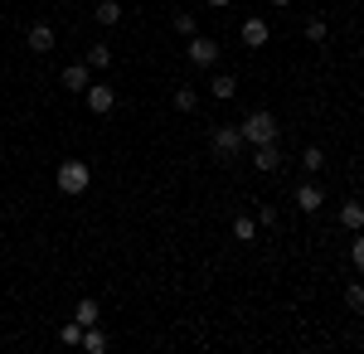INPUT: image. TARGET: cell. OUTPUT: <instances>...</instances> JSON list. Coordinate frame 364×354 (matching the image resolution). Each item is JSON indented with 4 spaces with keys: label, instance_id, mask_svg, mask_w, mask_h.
Returning a JSON list of instances; mask_svg holds the SVG:
<instances>
[{
    "label": "cell",
    "instance_id": "20",
    "mask_svg": "<svg viewBox=\"0 0 364 354\" xmlns=\"http://www.w3.org/2000/svg\"><path fill=\"white\" fill-rule=\"evenodd\" d=\"M345 306H350L355 316L364 311V281H350V286H345Z\"/></svg>",
    "mask_w": 364,
    "mask_h": 354
},
{
    "label": "cell",
    "instance_id": "17",
    "mask_svg": "<svg viewBox=\"0 0 364 354\" xmlns=\"http://www.w3.org/2000/svg\"><path fill=\"white\" fill-rule=\"evenodd\" d=\"M170 107H175V112H195V107H199V92H195V87H175Z\"/></svg>",
    "mask_w": 364,
    "mask_h": 354
},
{
    "label": "cell",
    "instance_id": "22",
    "mask_svg": "<svg viewBox=\"0 0 364 354\" xmlns=\"http://www.w3.org/2000/svg\"><path fill=\"white\" fill-rule=\"evenodd\" d=\"M58 345H83V326H78V321H68V326L58 330Z\"/></svg>",
    "mask_w": 364,
    "mask_h": 354
},
{
    "label": "cell",
    "instance_id": "7",
    "mask_svg": "<svg viewBox=\"0 0 364 354\" xmlns=\"http://www.w3.org/2000/svg\"><path fill=\"white\" fill-rule=\"evenodd\" d=\"M25 44L29 49H34V54H54V44H58V34L49 25H44V20H39V25H29V34H25Z\"/></svg>",
    "mask_w": 364,
    "mask_h": 354
},
{
    "label": "cell",
    "instance_id": "10",
    "mask_svg": "<svg viewBox=\"0 0 364 354\" xmlns=\"http://www.w3.org/2000/svg\"><path fill=\"white\" fill-rule=\"evenodd\" d=\"M87 82H92V68H87V63H68V68H63V87H68V92H87Z\"/></svg>",
    "mask_w": 364,
    "mask_h": 354
},
{
    "label": "cell",
    "instance_id": "9",
    "mask_svg": "<svg viewBox=\"0 0 364 354\" xmlns=\"http://www.w3.org/2000/svg\"><path fill=\"white\" fill-rule=\"evenodd\" d=\"M321 204H326L321 185H296V209L301 214H321Z\"/></svg>",
    "mask_w": 364,
    "mask_h": 354
},
{
    "label": "cell",
    "instance_id": "2",
    "mask_svg": "<svg viewBox=\"0 0 364 354\" xmlns=\"http://www.w3.org/2000/svg\"><path fill=\"white\" fill-rule=\"evenodd\" d=\"M54 185L63 194H83L87 185H92V170H87V161H63L54 170Z\"/></svg>",
    "mask_w": 364,
    "mask_h": 354
},
{
    "label": "cell",
    "instance_id": "16",
    "mask_svg": "<svg viewBox=\"0 0 364 354\" xmlns=\"http://www.w3.org/2000/svg\"><path fill=\"white\" fill-rule=\"evenodd\" d=\"M209 92H214L219 102H228V97L238 92V78H233V73H214V82H209Z\"/></svg>",
    "mask_w": 364,
    "mask_h": 354
},
{
    "label": "cell",
    "instance_id": "4",
    "mask_svg": "<svg viewBox=\"0 0 364 354\" xmlns=\"http://www.w3.org/2000/svg\"><path fill=\"white\" fill-rule=\"evenodd\" d=\"M238 146H243V132H238V127H219V132L209 136L214 161H233V156H238Z\"/></svg>",
    "mask_w": 364,
    "mask_h": 354
},
{
    "label": "cell",
    "instance_id": "23",
    "mask_svg": "<svg viewBox=\"0 0 364 354\" xmlns=\"http://www.w3.org/2000/svg\"><path fill=\"white\" fill-rule=\"evenodd\" d=\"M170 25H175V34H185V39H190V34H195V15H185V10H180Z\"/></svg>",
    "mask_w": 364,
    "mask_h": 354
},
{
    "label": "cell",
    "instance_id": "26",
    "mask_svg": "<svg viewBox=\"0 0 364 354\" xmlns=\"http://www.w3.org/2000/svg\"><path fill=\"white\" fill-rule=\"evenodd\" d=\"M272 5H277V10H287V5H291V0H272Z\"/></svg>",
    "mask_w": 364,
    "mask_h": 354
},
{
    "label": "cell",
    "instance_id": "15",
    "mask_svg": "<svg viewBox=\"0 0 364 354\" xmlns=\"http://www.w3.org/2000/svg\"><path fill=\"white\" fill-rule=\"evenodd\" d=\"M83 350H87V354H107V350H112V340H107L97 326H87V330H83Z\"/></svg>",
    "mask_w": 364,
    "mask_h": 354
},
{
    "label": "cell",
    "instance_id": "3",
    "mask_svg": "<svg viewBox=\"0 0 364 354\" xmlns=\"http://www.w3.org/2000/svg\"><path fill=\"white\" fill-rule=\"evenodd\" d=\"M214 58H219V44H214L209 34H190V44H185V63H190V68H214Z\"/></svg>",
    "mask_w": 364,
    "mask_h": 354
},
{
    "label": "cell",
    "instance_id": "24",
    "mask_svg": "<svg viewBox=\"0 0 364 354\" xmlns=\"http://www.w3.org/2000/svg\"><path fill=\"white\" fill-rule=\"evenodd\" d=\"M350 262L364 272V233H355V243H350Z\"/></svg>",
    "mask_w": 364,
    "mask_h": 354
},
{
    "label": "cell",
    "instance_id": "21",
    "mask_svg": "<svg viewBox=\"0 0 364 354\" xmlns=\"http://www.w3.org/2000/svg\"><path fill=\"white\" fill-rule=\"evenodd\" d=\"M326 34H331V25H326L321 15H316V20H306V39H311V44H326Z\"/></svg>",
    "mask_w": 364,
    "mask_h": 354
},
{
    "label": "cell",
    "instance_id": "11",
    "mask_svg": "<svg viewBox=\"0 0 364 354\" xmlns=\"http://www.w3.org/2000/svg\"><path fill=\"white\" fill-rule=\"evenodd\" d=\"M92 20H97L102 29H117V25H122V5H117V0H97Z\"/></svg>",
    "mask_w": 364,
    "mask_h": 354
},
{
    "label": "cell",
    "instance_id": "12",
    "mask_svg": "<svg viewBox=\"0 0 364 354\" xmlns=\"http://www.w3.org/2000/svg\"><path fill=\"white\" fill-rule=\"evenodd\" d=\"M340 223H345L350 233H360V228H364V204H360V199H345V204H340Z\"/></svg>",
    "mask_w": 364,
    "mask_h": 354
},
{
    "label": "cell",
    "instance_id": "6",
    "mask_svg": "<svg viewBox=\"0 0 364 354\" xmlns=\"http://www.w3.org/2000/svg\"><path fill=\"white\" fill-rule=\"evenodd\" d=\"M252 170H257V175H277V170H282L277 141H272V146H252Z\"/></svg>",
    "mask_w": 364,
    "mask_h": 354
},
{
    "label": "cell",
    "instance_id": "8",
    "mask_svg": "<svg viewBox=\"0 0 364 354\" xmlns=\"http://www.w3.org/2000/svg\"><path fill=\"white\" fill-rule=\"evenodd\" d=\"M238 34H243V44H248V49H262V44L272 39V25H267V20H243Z\"/></svg>",
    "mask_w": 364,
    "mask_h": 354
},
{
    "label": "cell",
    "instance_id": "19",
    "mask_svg": "<svg viewBox=\"0 0 364 354\" xmlns=\"http://www.w3.org/2000/svg\"><path fill=\"white\" fill-rule=\"evenodd\" d=\"M233 238H238V243H252V238H257V223H252L248 214H238L233 218Z\"/></svg>",
    "mask_w": 364,
    "mask_h": 354
},
{
    "label": "cell",
    "instance_id": "14",
    "mask_svg": "<svg viewBox=\"0 0 364 354\" xmlns=\"http://www.w3.org/2000/svg\"><path fill=\"white\" fill-rule=\"evenodd\" d=\"M97 316H102V306H97V301H92V296H83V301H78V306H73V321H78V326H97Z\"/></svg>",
    "mask_w": 364,
    "mask_h": 354
},
{
    "label": "cell",
    "instance_id": "13",
    "mask_svg": "<svg viewBox=\"0 0 364 354\" xmlns=\"http://www.w3.org/2000/svg\"><path fill=\"white\" fill-rule=\"evenodd\" d=\"M112 63H117V54L107 44H92V49H87V68H92V73H107Z\"/></svg>",
    "mask_w": 364,
    "mask_h": 354
},
{
    "label": "cell",
    "instance_id": "1",
    "mask_svg": "<svg viewBox=\"0 0 364 354\" xmlns=\"http://www.w3.org/2000/svg\"><path fill=\"white\" fill-rule=\"evenodd\" d=\"M238 132H243V141H248V146H272V141H277V117L257 107V112H248V122H243Z\"/></svg>",
    "mask_w": 364,
    "mask_h": 354
},
{
    "label": "cell",
    "instance_id": "5",
    "mask_svg": "<svg viewBox=\"0 0 364 354\" xmlns=\"http://www.w3.org/2000/svg\"><path fill=\"white\" fill-rule=\"evenodd\" d=\"M87 112H97V117H107V112L117 107V92H112V82H87Z\"/></svg>",
    "mask_w": 364,
    "mask_h": 354
},
{
    "label": "cell",
    "instance_id": "25",
    "mask_svg": "<svg viewBox=\"0 0 364 354\" xmlns=\"http://www.w3.org/2000/svg\"><path fill=\"white\" fill-rule=\"evenodd\" d=\"M209 5H214V10H224V5H233V0H209Z\"/></svg>",
    "mask_w": 364,
    "mask_h": 354
},
{
    "label": "cell",
    "instance_id": "18",
    "mask_svg": "<svg viewBox=\"0 0 364 354\" xmlns=\"http://www.w3.org/2000/svg\"><path fill=\"white\" fill-rule=\"evenodd\" d=\"M301 165H306V175H321V170H326V151H321V146H306V151H301Z\"/></svg>",
    "mask_w": 364,
    "mask_h": 354
}]
</instances>
